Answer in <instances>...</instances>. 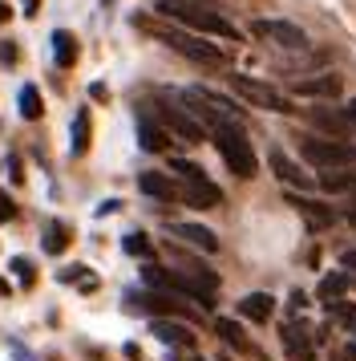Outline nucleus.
Here are the masks:
<instances>
[{
  "label": "nucleus",
  "instance_id": "nucleus-37",
  "mask_svg": "<svg viewBox=\"0 0 356 361\" xmlns=\"http://www.w3.org/2000/svg\"><path fill=\"white\" fill-rule=\"evenodd\" d=\"M4 17H8V8H4V4H0V25H4Z\"/></svg>",
  "mask_w": 356,
  "mask_h": 361
},
{
  "label": "nucleus",
  "instance_id": "nucleus-34",
  "mask_svg": "<svg viewBox=\"0 0 356 361\" xmlns=\"http://www.w3.org/2000/svg\"><path fill=\"white\" fill-rule=\"evenodd\" d=\"M117 207H122V203H117V199H110V203H101V207H97V215H110V212H117Z\"/></svg>",
  "mask_w": 356,
  "mask_h": 361
},
{
  "label": "nucleus",
  "instance_id": "nucleus-6",
  "mask_svg": "<svg viewBox=\"0 0 356 361\" xmlns=\"http://www.w3.org/2000/svg\"><path fill=\"white\" fill-rule=\"evenodd\" d=\"M251 33L267 37V41H275V45H284V49H304L307 45V33L300 29V25H291V20H255Z\"/></svg>",
  "mask_w": 356,
  "mask_h": 361
},
{
  "label": "nucleus",
  "instance_id": "nucleus-19",
  "mask_svg": "<svg viewBox=\"0 0 356 361\" xmlns=\"http://www.w3.org/2000/svg\"><path fill=\"white\" fill-rule=\"evenodd\" d=\"M89 134H94V126H89V110H77L73 130H69V154H73V159H81V154L89 150Z\"/></svg>",
  "mask_w": 356,
  "mask_h": 361
},
{
  "label": "nucleus",
  "instance_id": "nucleus-10",
  "mask_svg": "<svg viewBox=\"0 0 356 361\" xmlns=\"http://www.w3.org/2000/svg\"><path fill=\"white\" fill-rule=\"evenodd\" d=\"M272 171H275V179L288 183V187H295V191H312V187H316V179H312V175H304V171L291 163L284 150H272Z\"/></svg>",
  "mask_w": 356,
  "mask_h": 361
},
{
  "label": "nucleus",
  "instance_id": "nucleus-8",
  "mask_svg": "<svg viewBox=\"0 0 356 361\" xmlns=\"http://www.w3.org/2000/svg\"><path fill=\"white\" fill-rule=\"evenodd\" d=\"M300 98H340L344 94V78L340 73H320V78H300L295 82Z\"/></svg>",
  "mask_w": 356,
  "mask_h": 361
},
{
  "label": "nucleus",
  "instance_id": "nucleus-15",
  "mask_svg": "<svg viewBox=\"0 0 356 361\" xmlns=\"http://www.w3.org/2000/svg\"><path fill=\"white\" fill-rule=\"evenodd\" d=\"M166 142L170 138H166V130H162L158 122L150 114H138V147L150 150V154H158V150H166Z\"/></svg>",
  "mask_w": 356,
  "mask_h": 361
},
{
  "label": "nucleus",
  "instance_id": "nucleus-36",
  "mask_svg": "<svg viewBox=\"0 0 356 361\" xmlns=\"http://www.w3.org/2000/svg\"><path fill=\"white\" fill-rule=\"evenodd\" d=\"M0 296H8V280H0Z\"/></svg>",
  "mask_w": 356,
  "mask_h": 361
},
{
  "label": "nucleus",
  "instance_id": "nucleus-24",
  "mask_svg": "<svg viewBox=\"0 0 356 361\" xmlns=\"http://www.w3.org/2000/svg\"><path fill=\"white\" fill-rule=\"evenodd\" d=\"M65 247H69V228H65V224H45V252L57 256Z\"/></svg>",
  "mask_w": 356,
  "mask_h": 361
},
{
  "label": "nucleus",
  "instance_id": "nucleus-17",
  "mask_svg": "<svg viewBox=\"0 0 356 361\" xmlns=\"http://www.w3.org/2000/svg\"><path fill=\"white\" fill-rule=\"evenodd\" d=\"M129 305L150 309V312H182V300L166 293H129Z\"/></svg>",
  "mask_w": 356,
  "mask_h": 361
},
{
  "label": "nucleus",
  "instance_id": "nucleus-5",
  "mask_svg": "<svg viewBox=\"0 0 356 361\" xmlns=\"http://www.w3.org/2000/svg\"><path fill=\"white\" fill-rule=\"evenodd\" d=\"M231 85H235V94H239L243 102H251V106H259V110H272V114H291V110H295L279 90L255 82V78H231Z\"/></svg>",
  "mask_w": 356,
  "mask_h": 361
},
{
  "label": "nucleus",
  "instance_id": "nucleus-2",
  "mask_svg": "<svg viewBox=\"0 0 356 361\" xmlns=\"http://www.w3.org/2000/svg\"><path fill=\"white\" fill-rule=\"evenodd\" d=\"M146 29L158 37L162 45H170L174 53H182L186 61H198V66H227V61H231L227 49H219V45H210V41H203V37L186 33V29H162V25H146Z\"/></svg>",
  "mask_w": 356,
  "mask_h": 361
},
{
  "label": "nucleus",
  "instance_id": "nucleus-3",
  "mask_svg": "<svg viewBox=\"0 0 356 361\" xmlns=\"http://www.w3.org/2000/svg\"><path fill=\"white\" fill-rule=\"evenodd\" d=\"M210 138H215V150L223 154L227 171H231L235 179H251V175H255V150H251L247 134H243L235 122H227V126H219V130H210Z\"/></svg>",
  "mask_w": 356,
  "mask_h": 361
},
{
  "label": "nucleus",
  "instance_id": "nucleus-9",
  "mask_svg": "<svg viewBox=\"0 0 356 361\" xmlns=\"http://www.w3.org/2000/svg\"><path fill=\"white\" fill-rule=\"evenodd\" d=\"M154 110H158V118L178 134V138H186V142H203V134H207V130H203L186 110H174V106H154Z\"/></svg>",
  "mask_w": 356,
  "mask_h": 361
},
{
  "label": "nucleus",
  "instance_id": "nucleus-33",
  "mask_svg": "<svg viewBox=\"0 0 356 361\" xmlns=\"http://www.w3.org/2000/svg\"><path fill=\"white\" fill-rule=\"evenodd\" d=\"M344 118H348V126L356 130V102H348V106H344Z\"/></svg>",
  "mask_w": 356,
  "mask_h": 361
},
{
  "label": "nucleus",
  "instance_id": "nucleus-38",
  "mask_svg": "<svg viewBox=\"0 0 356 361\" xmlns=\"http://www.w3.org/2000/svg\"><path fill=\"white\" fill-rule=\"evenodd\" d=\"M348 219H352V224H356V207H352V212H348Z\"/></svg>",
  "mask_w": 356,
  "mask_h": 361
},
{
  "label": "nucleus",
  "instance_id": "nucleus-18",
  "mask_svg": "<svg viewBox=\"0 0 356 361\" xmlns=\"http://www.w3.org/2000/svg\"><path fill=\"white\" fill-rule=\"evenodd\" d=\"M150 329H154V337H158V341H166V345H194L191 329L178 325V321H170V317H158Z\"/></svg>",
  "mask_w": 356,
  "mask_h": 361
},
{
  "label": "nucleus",
  "instance_id": "nucleus-11",
  "mask_svg": "<svg viewBox=\"0 0 356 361\" xmlns=\"http://www.w3.org/2000/svg\"><path fill=\"white\" fill-rule=\"evenodd\" d=\"M284 345H288V353L295 361H312V353H316V337H312V329L304 321H295V325L284 329Z\"/></svg>",
  "mask_w": 356,
  "mask_h": 361
},
{
  "label": "nucleus",
  "instance_id": "nucleus-28",
  "mask_svg": "<svg viewBox=\"0 0 356 361\" xmlns=\"http://www.w3.org/2000/svg\"><path fill=\"white\" fill-rule=\"evenodd\" d=\"M312 118H316V126H324V130H348V118L332 114V110H312Z\"/></svg>",
  "mask_w": 356,
  "mask_h": 361
},
{
  "label": "nucleus",
  "instance_id": "nucleus-16",
  "mask_svg": "<svg viewBox=\"0 0 356 361\" xmlns=\"http://www.w3.org/2000/svg\"><path fill=\"white\" fill-rule=\"evenodd\" d=\"M272 309H275V300L267 293H247L239 300V317H247V321H255V325H263L267 317H272Z\"/></svg>",
  "mask_w": 356,
  "mask_h": 361
},
{
  "label": "nucleus",
  "instance_id": "nucleus-29",
  "mask_svg": "<svg viewBox=\"0 0 356 361\" xmlns=\"http://www.w3.org/2000/svg\"><path fill=\"white\" fill-rule=\"evenodd\" d=\"M122 247H126L129 256H150V244H146L142 231H129L126 240H122Z\"/></svg>",
  "mask_w": 356,
  "mask_h": 361
},
{
  "label": "nucleus",
  "instance_id": "nucleus-27",
  "mask_svg": "<svg viewBox=\"0 0 356 361\" xmlns=\"http://www.w3.org/2000/svg\"><path fill=\"white\" fill-rule=\"evenodd\" d=\"M170 171H174V175H182L186 183H198V179H207V171H203L198 163H191V159H170Z\"/></svg>",
  "mask_w": 356,
  "mask_h": 361
},
{
  "label": "nucleus",
  "instance_id": "nucleus-25",
  "mask_svg": "<svg viewBox=\"0 0 356 361\" xmlns=\"http://www.w3.org/2000/svg\"><path fill=\"white\" fill-rule=\"evenodd\" d=\"M320 183H324V191H356V166L352 171H328Z\"/></svg>",
  "mask_w": 356,
  "mask_h": 361
},
{
  "label": "nucleus",
  "instance_id": "nucleus-23",
  "mask_svg": "<svg viewBox=\"0 0 356 361\" xmlns=\"http://www.w3.org/2000/svg\"><path fill=\"white\" fill-rule=\"evenodd\" d=\"M215 333H219L227 345H235V349H247V337H243L239 321H231V317H219V321H215Z\"/></svg>",
  "mask_w": 356,
  "mask_h": 361
},
{
  "label": "nucleus",
  "instance_id": "nucleus-4",
  "mask_svg": "<svg viewBox=\"0 0 356 361\" xmlns=\"http://www.w3.org/2000/svg\"><path fill=\"white\" fill-rule=\"evenodd\" d=\"M304 159L324 171H352L356 166V147L352 142H328V138H304L300 142Z\"/></svg>",
  "mask_w": 356,
  "mask_h": 361
},
{
  "label": "nucleus",
  "instance_id": "nucleus-13",
  "mask_svg": "<svg viewBox=\"0 0 356 361\" xmlns=\"http://www.w3.org/2000/svg\"><path fill=\"white\" fill-rule=\"evenodd\" d=\"M182 199H186L191 207H219V203H223V191L210 179H198V183H186V187H182Z\"/></svg>",
  "mask_w": 356,
  "mask_h": 361
},
{
  "label": "nucleus",
  "instance_id": "nucleus-31",
  "mask_svg": "<svg viewBox=\"0 0 356 361\" xmlns=\"http://www.w3.org/2000/svg\"><path fill=\"white\" fill-rule=\"evenodd\" d=\"M13 215H16V203H13L8 195H4V191H0V224H8Z\"/></svg>",
  "mask_w": 356,
  "mask_h": 361
},
{
  "label": "nucleus",
  "instance_id": "nucleus-12",
  "mask_svg": "<svg viewBox=\"0 0 356 361\" xmlns=\"http://www.w3.org/2000/svg\"><path fill=\"white\" fill-rule=\"evenodd\" d=\"M186 90H191L194 98H203V102H207V106L215 110V114H223L227 122H235V126H239V118H243L239 102H231L227 94H219V90H207V85H186Z\"/></svg>",
  "mask_w": 356,
  "mask_h": 361
},
{
  "label": "nucleus",
  "instance_id": "nucleus-21",
  "mask_svg": "<svg viewBox=\"0 0 356 361\" xmlns=\"http://www.w3.org/2000/svg\"><path fill=\"white\" fill-rule=\"evenodd\" d=\"M16 106H20V118H29V122H37V118L45 114V102H41V90L37 85H20Z\"/></svg>",
  "mask_w": 356,
  "mask_h": 361
},
{
  "label": "nucleus",
  "instance_id": "nucleus-35",
  "mask_svg": "<svg viewBox=\"0 0 356 361\" xmlns=\"http://www.w3.org/2000/svg\"><path fill=\"white\" fill-rule=\"evenodd\" d=\"M20 4H25V17H32V13H37V0H20Z\"/></svg>",
  "mask_w": 356,
  "mask_h": 361
},
{
  "label": "nucleus",
  "instance_id": "nucleus-26",
  "mask_svg": "<svg viewBox=\"0 0 356 361\" xmlns=\"http://www.w3.org/2000/svg\"><path fill=\"white\" fill-rule=\"evenodd\" d=\"M344 288H348V272H328V276H324L320 284H316V293H320L324 300H332V296H340Z\"/></svg>",
  "mask_w": 356,
  "mask_h": 361
},
{
  "label": "nucleus",
  "instance_id": "nucleus-14",
  "mask_svg": "<svg viewBox=\"0 0 356 361\" xmlns=\"http://www.w3.org/2000/svg\"><path fill=\"white\" fill-rule=\"evenodd\" d=\"M138 191H142V195H150V199H162V203L178 199L174 183L166 179V175H158V171H142V175H138Z\"/></svg>",
  "mask_w": 356,
  "mask_h": 361
},
{
  "label": "nucleus",
  "instance_id": "nucleus-1",
  "mask_svg": "<svg viewBox=\"0 0 356 361\" xmlns=\"http://www.w3.org/2000/svg\"><path fill=\"white\" fill-rule=\"evenodd\" d=\"M154 13H162L166 20H174V25H182V29H194V33L223 37V41H239V29H235L223 13H210V8L191 4V0H158Z\"/></svg>",
  "mask_w": 356,
  "mask_h": 361
},
{
  "label": "nucleus",
  "instance_id": "nucleus-7",
  "mask_svg": "<svg viewBox=\"0 0 356 361\" xmlns=\"http://www.w3.org/2000/svg\"><path fill=\"white\" fill-rule=\"evenodd\" d=\"M166 231H170L174 240H186L191 247L207 252V256H215V252H219V235H215L210 228H203V224H166Z\"/></svg>",
  "mask_w": 356,
  "mask_h": 361
},
{
  "label": "nucleus",
  "instance_id": "nucleus-32",
  "mask_svg": "<svg viewBox=\"0 0 356 361\" xmlns=\"http://www.w3.org/2000/svg\"><path fill=\"white\" fill-rule=\"evenodd\" d=\"M340 268H344V272H356V247H348V252L340 256Z\"/></svg>",
  "mask_w": 356,
  "mask_h": 361
},
{
  "label": "nucleus",
  "instance_id": "nucleus-30",
  "mask_svg": "<svg viewBox=\"0 0 356 361\" xmlns=\"http://www.w3.org/2000/svg\"><path fill=\"white\" fill-rule=\"evenodd\" d=\"M8 268H13V272H16V280H20L25 288H29L32 280H37V272H32V260H25V256H16V260L8 264Z\"/></svg>",
  "mask_w": 356,
  "mask_h": 361
},
{
  "label": "nucleus",
  "instance_id": "nucleus-22",
  "mask_svg": "<svg viewBox=\"0 0 356 361\" xmlns=\"http://www.w3.org/2000/svg\"><path fill=\"white\" fill-rule=\"evenodd\" d=\"M291 203H295V207H300V215H304L307 224H316V228H328V224L336 219V215L328 212L324 203H307V199H291Z\"/></svg>",
  "mask_w": 356,
  "mask_h": 361
},
{
  "label": "nucleus",
  "instance_id": "nucleus-20",
  "mask_svg": "<svg viewBox=\"0 0 356 361\" xmlns=\"http://www.w3.org/2000/svg\"><path fill=\"white\" fill-rule=\"evenodd\" d=\"M53 61L61 69H69L77 61V37L69 33V29H57V33H53Z\"/></svg>",
  "mask_w": 356,
  "mask_h": 361
}]
</instances>
